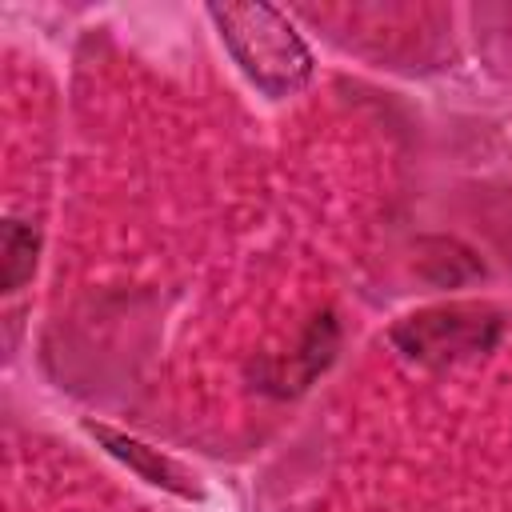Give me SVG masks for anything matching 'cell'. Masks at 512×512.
<instances>
[{
  "mask_svg": "<svg viewBox=\"0 0 512 512\" xmlns=\"http://www.w3.org/2000/svg\"><path fill=\"white\" fill-rule=\"evenodd\" d=\"M36 252H40V236L28 224H20V220L0 224V280H4V292H16V288H24V280H32Z\"/></svg>",
  "mask_w": 512,
  "mask_h": 512,
  "instance_id": "obj_5",
  "label": "cell"
},
{
  "mask_svg": "<svg viewBox=\"0 0 512 512\" xmlns=\"http://www.w3.org/2000/svg\"><path fill=\"white\" fill-rule=\"evenodd\" d=\"M336 340H340L336 320H332L328 312L316 316V320L308 324V332L300 336L296 352H288V356H280V360H268V364L260 368V388L272 392V396H296V392H304V388L332 364Z\"/></svg>",
  "mask_w": 512,
  "mask_h": 512,
  "instance_id": "obj_4",
  "label": "cell"
},
{
  "mask_svg": "<svg viewBox=\"0 0 512 512\" xmlns=\"http://www.w3.org/2000/svg\"><path fill=\"white\" fill-rule=\"evenodd\" d=\"M500 332H504V316L492 304L456 300V304H432V308L400 316L388 328V340L408 360L440 368V364H460V360L492 352Z\"/></svg>",
  "mask_w": 512,
  "mask_h": 512,
  "instance_id": "obj_2",
  "label": "cell"
},
{
  "mask_svg": "<svg viewBox=\"0 0 512 512\" xmlns=\"http://www.w3.org/2000/svg\"><path fill=\"white\" fill-rule=\"evenodd\" d=\"M84 432H88L108 456H116L128 472H136L144 484L164 488V492L184 496V500H204L200 476H196L192 468H184L176 456H168V452H160V448H148L144 440H136V436H128V432H116V428H108V424H100V420H84Z\"/></svg>",
  "mask_w": 512,
  "mask_h": 512,
  "instance_id": "obj_3",
  "label": "cell"
},
{
  "mask_svg": "<svg viewBox=\"0 0 512 512\" xmlns=\"http://www.w3.org/2000/svg\"><path fill=\"white\" fill-rule=\"evenodd\" d=\"M208 16L240 64V72L272 100L300 92L312 80V52L296 28L268 4H208Z\"/></svg>",
  "mask_w": 512,
  "mask_h": 512,
  "instance_id": "obj_1",
  "label": "cell"
}]
</instances>
